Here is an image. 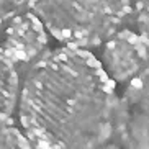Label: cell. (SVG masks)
Returning a JSON list of instances; mask_svg holds the SVG:
<instances>
[{
	"mask_svg": "<svg viewBox=\"0 0 149 149\" xmlns=\"http://www.w3.org/2000/svg\"><path fill=\"white\" fill-rule=\"evenodd\" d=\"M131 18L134 22L136 36L149 53V0H134Z\"/></svg>",
	"mask_w": 149,
	"mask_h": 149,
	"instance_id": "7",
	"label": "cell"
},
{
	"mask_svg": "<svg viewBox=\"0 0 149 149\" xmlns=\"http://www.w3.org/2000/svg\"><path fill=\"white\" fill-rule=\"evenodd\" d=\"M146 56H149V53L136 35H133V40L126 43L118 33L105 43L102 62L115 82L125 85L149 66H144Z\"/></svg>",
	"mask_w": 149,
	"mask_h": 149,
	"instance_id": "4",
	"label": "cell"
},
{
	"mask_svg": "<svg viewBox=\"0 0 149 149\" xmlns=\"http://www.w3.org/2000/svg\"><path fill=\"white\" fill-rule=\"evenodd\" d=\"M118 84L88 49L62 46L28 72L20 121L36 149H102L116 133Z\"/></svg>",
	"mask_w": 149,
	"mask_h": 149,
	"instance_id": "1",
	"label": "cell"
},
{
	"mask_svg": "<svg viewBox=\"0 0 149 149\" xmlns=\"http://www.w3.org/2000/svg\"><path fill=\"white\" fill-rule=\"evenodd\" d=\"M18 98V75L13 61L0 46V128L12 116Z\"/></svg>",
	"mask_w": 149,
	"mask_h": 149,
	"instance_id": "6",
	"label": "cell"
},
{
	"mask_svg": "<svg viewBox=\"0 0 149 149\" xmlns=\"http://www.w3.org/2000/svg\"><path fill=\"white\" fill-rule=\"evenodd\" d=\"M134 0H31L33 13L66 46L105 44L131 18Z\"/></svg>",
	"mask_w": 149,
	"mask_h": 149,
	"instance_id": "2",
	"label": "cell"
},
{
	"mask_svg": "<svg viewBox=\"0 0 149 149\" xmlns=\"http://www.w3.org/2000/svg\"><path fill=\"white\" fill-rule=\"evenodd\" d=\"M5 53L12 61L26 62L46 46V28L35 13L18 15L5 31Z\"/></svg>",
	"mask_w": 149,
	"mask_h": 149,
	"instance_id": "5",
	"label": "cell"
},
{
	"mask_svg": "<svg viewBox=\"0 0 149 149\" xmlns=\"http://www.w3.org/2000/svg\"><path fill=\"white\" fill-rule=\"evenodd\" d=\"M23 0H0V25L17 13L22 7Z\"/></svg>",
	"mask_w": 149,
	"mask_h": 149,
	"instance_id": "9",
	"label": "cell"
},
{
	"mask_svg": "<svg viewBox=\"0 0 149 149\" xmlns=\"http://www.w3.org/2000/svg\"><path fill=\"white\" fill-rule=\"evenodd\" d=\"M116 133L123 149H149V66L120 93Z\"/></svg>",
	"mask_w": 149,
	"mask_h": 149,
	"instance_id": "3",
	"label": "cell"
},
{
	"mask_svg": "<svg viewBox=\"0 0 149 149\" xmlns=\"http://www.w3.org/2000/svg\"><path fill=\"white\" fill-rule=\"evenodd\" d=\"M0 149H30L26 136L10 126L0 128Z\"/></svg>",
	"mask_w": 149,
	"mask_h": 149,
	"instance_id": "8",
	"label": "cell"
}]
</instances>
